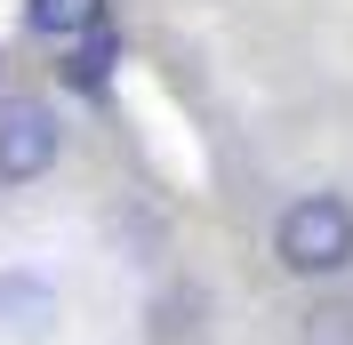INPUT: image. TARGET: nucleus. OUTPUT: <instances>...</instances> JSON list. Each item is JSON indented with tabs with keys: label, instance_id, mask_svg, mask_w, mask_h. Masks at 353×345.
<instances>
[{
	"label": "nucleus",
	"instance_id": "2",
	"mask_svg": "<svg viewBox=\"0 0 353 345\" xmlns=\"http://www.w3.org/2000/svg\"><path fill=\"white\" fill-rule=\"evenodd\" d=\"M57 152H65V129H57V112L48 105H0V185H32V177L57 169Z\"/></svg>",
	"mask_w": 353,
	"mask_h": 345
},
{
	"label": "nucleus",
	"instance_id": "4",
	"mask_svg": "<svg viewBox=\"0 0 353 345\" xmlns=\"http://www.w3.org/2000/svg\"><path fill=\"white\" fill-rule=\"evenodd\" d=\"M105 24V0H24V32L41 41H81Z\"/></svg>",
	"mask_w": 353,
	"mask_h": 345
},
{
	"label": "nucleus",
	"instance_id": "3",
	"mask_svg": "<svg viewBox=\"0 0 353 345\" xmlns=\"http://www.w3.org/2000/svg\"><path fill=\"white\" fill-rule=\"evenodd\" d=\"M48 329H57V289H48L41 273L8 265V273H0V337L8 345H41Z\"/></svg>",
	"mask_w": 353,
	"mask_h": 345
},
{
	"label": "nucleus",
	"instance_id": "6",
	"mask_svg": "<svg viewBox=\"0 0 353 345\" xmlns=\"http://www.w3.org/2000/svg\"><path fill=\"white\" fill-rule=\"evenodd\" d=\"M297 345H353V305H313Z\"/></svg>",
	"mask_w": 353,
	"mask_h": 345
},
{
	"label": "nucleus",
	"instance_id": "5",
	"mask_svg": "<svg viewBox=\"0 0 353 345\" xmlns=\"http://www.w3.org/2000/svg\"><path fill=\"white\" fill-rule=\"evenodd\" d=\"M65 81H72V88H88V97L112 81V41H105V32H97L88 48H72V57H65Z\"/></svg>",
	"mask_w": 353,
	"mask_h": 345
},
{
	"label": "nucleus",
	"instance_id": "1",
	"mask_svg": "<svg viewBox=\"0 0 353 345\" xmlns=\"http://www.w3.org/2000/svg\"><path fill=\"white\" fill-rule=\"evenodd\" d=\"M273 257H281V273H305V281L353 265V201L345 193H297L273 217Z\"/></svg>",
	"mask_w": 353,
	"mask_h": 345
}]
</instances>
